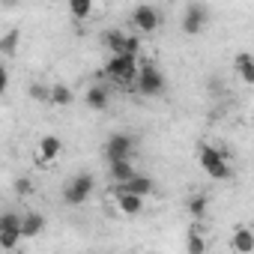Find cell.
I'll use <instances>...</instances> for the list:
<instances>
[{
    "label": "cell",
    "instance_id": "2",
    "mask_svg": "<svg viewBox=\"0 0 254 254\" xmlns=\"http://www.w3.org/2000/svg\"><path fill=\"white\" fill-rule=\"evenodd\" d=\"M105 75L120 84V87H132L135 75H138V57L132 54H111V60L105 63Z\"/></svg>",
    "mask_w": 254,
    "mask_h": 254
},
{
    "label": "cell",
    "instance_id": "18",
    "mask_svg": "<svg viewBox=\"0 0 254 254\" xmlns=\"http://www.w3.org/2000/svg\"><path fill=\"white\" fill-rule=\"evenodd\" d=\"M0 233H18L21 236V215L18 212H0Z\"/></svg>",
    "mask_w": 254,
    "mask_h": 254
},
{
    "label": "cell",
    "instance_id": "26",
    "mask_svg": "<svg viewBox=\"0 0 254 254\" xmlns=\"http://www.w3.org/2000/svg\"><path fill=\"white\" fill-rule=\"evenodd\" d=\"M18 242H21L18 233H0V248H15Z\"/></svg>",
    "mask_w": 254,
    "mask_h": 254
},
{
    "label": "cell",
    "instance_id": "16",
    "mask_svg": "<svg viewBox=\"0 0 254 254\" xmlns=\"http://www.w3.org/2000/svg\"><path fill=\"white\" fill-rule=\"evenodd\" d=\"M72 87H66V84H51L48 87V102L51 105H57V108H66V105H72Z\"/></svg>",
    "mask_w": 254,
    "mask_h": 254
},
{
    "label": "cell",
    "instance_id": "7",
    "mask_svg": "<svg viewBox=\"0 0 254 254\" xmlns=\"http://www.w3.org/2000/svg\"><path fill=\"white\" fill-rule=\"evenodd\" d=\"M206 24H209V9L203 3H189V9L183 12V33L197 36L206 30Z\"/></svg>",
    "mask_w": 254,
    "mask_h": 254
},
{
    "label": "cell",
    "instance_id": "27",
    "mask_svg": "<svg viewBox=\"0 0 254 254\" xmlns=\"http://www.w3.org/2000/svg\"><path fill=\"white\" fill-rule=\"evenodd\" d=\"M6 87H9V72H6V66L0 63V96L6 93Z\"/></svg>",
    "mask_w": 254,
    "mask_h": 254
},
{
    "label": "cell",
    "instance_id": "1",
    "mask_svg": "<svg viewBox=\"0 0 254 254\" xmlns=\"http://www.w3.org/2000/svg\"><path fill=\"white\" fill-rule=\"evenodd\" d=\"M132 87H135L141 96L153 99V96H162V93H165L168 81H165V75H162V69H159L156 63L144 60V63H138V75H135V84H132Z\"/></svg>",
    "mask_w": 254,
    "mask_h": 254
},
{
    "label": "cell",
    "instance_id": "23",
    "mask_svg": "<svg viewBox=\"0 0 254 254\" xmlns=\"http://www.w3.org/2000/svg\"><path fill=\"white\" fill-rule=\"evenodd\" d=\"M120 54L141 57V39H138V36H126V39H123V51H120Z\"/></svg>",
    "mask_w": 254,
    "mask_h": 254
},
{
    "label": "cell",
    "instance_id": "28",
    "mask_svg": "<svg viewBox=\"0 0 254 254\" xmlns=\"http://www.w3.org/2000/svg\"><path fill=\"white\" fill-rule=\"evenodd\" d=\"M0 3H3V6H18L21 0H0Z\"/></svg>",
    "mask_w": 254,
    "mask_h": 254
},
{
    "label": "cell",
    "instance_id": "19",
    "mask_svg": "<svg viewBox=\"0 0 254 254\" xmlns=\"http://www.w3.org/2000/svg\"><path fill=\"white\" fill-rule=\"evenodd\" d=\"M123 39H126L123 30H105V33H102V42H105V48H108L111 54H120V51H123Z\"/></svg>",
    "mask_w": 254,
    "mask_h": 254
},
{
    "label": "cell",
    "instance_id": "6",
    "mask_svg": "<svg viewBox=\"0 0 254 254\" xmlns=\"http://www.w3.org/2000/svg\"><path fill=\"white\" fill-rule=\"evenodd\" d=\"M162 21H165L162 12L156 6H150V3H141V6L132 9V27L141 30V33H156L162 27Z\"/></svg>",
    "mask_w": 254,
    "mask_h": 254
},
{
    "label": "cell",
    "instance_id": "13",
    "mask_svg": "<svg viewBox=\"0 0 254 254\" xmlns=\"http://www.w3.org/2000/svg\"><path fill=\"white\" fill-rule=\"evenodd\" d=\"M42 230H45V215H39V212L21 215V239H33V236H39Z\"/></svg>",
    "mask_w": 254,
    "mask_h": 254
},
{
    "label": "cell",
    "instance_id": "20",
    "mask_svg": "<svg viewBox=\"0 0 254 254\" xmlns=\"http://www.w3.org/2000/svg\"><path fill=\"white\" fill-rule=\"evenodd\" d=\"M206 209H209V197L206 194H194L191 200H189V215L191 218H206Z\"/></svg>",
    "mask_w": 254,
    "mask_h": 254
},
{
    "label": "cell",
    "instance_id": "22",
    "mask_svg": "<svg viewBox=\"0 0 254 254\" xmlns=\"http://www.w3.org/2000/svg\"><path fill=\"white\" fill-rule=\"evenodd\" d=\"M69 12H72L78 21L90 18V12H93V0H69Z\"/></svg>",
    "mask_w": 254,
    "mask_h": 254
},
{
    "label": "cell",
    "instance_id": "21",
    "mask_svg": "<svg viewBox=\"0 0 254 254\" xmlns=\"http://www.w3.org/2000/svg\"><path fill=\"white\" fill-rule=\"evenodd\" d=\"M200 230H203L200 224H194V227L189 230V245H186L189 254H203V251H206V239H200Z\"/></svg>",
    "mask_w": 254,
    "mask_h": 254
},
{
    "label": "cell",
    "instance_id": "14",
    "mask_svg": "<svg viewBox=\"0 0 254 254\" xmlns=\"http://www.w3.org/2000/svg\"><path fill=\"white\" fill-rule=\"evenodd\" d=\"M230 248H233L236 254H251V251H254V233H251L248 227H236Z\"/></svg>",
    "mask_w": 254,
    "mask_h": 254
},
{
    "label": "cell",
    "instance_id": "3",
    "mask_svg": "<svg viewBox=\"0 0 254 254\" xmlns=\"http://www.w3.org/2000/svg\"><path fill=\"white\" fill-rule=\"evenodd\" d=\"M197 162H200V168H203V171H206L212 180H227V177H230L227 156H224L221 150L209 147V144H203V147H200V153H197Z\"/></svg>",
    "mask_w": 254,
    "mask_h": 254
},
{
    "label": "cell",
    "instance_id": "9",
    "mask_svg": "<svg viewBox=\"0 0 254 254\" xmlns=\"http://www.w3.org/2000/svg\"><path fill=\"white\" fill-rule=\"evenodd\" d=\"M117 189H123V191H132V194H141V197H147V194H153V189H156V183L150 180V177H144V174H132L126 183H120Z\"/></svg>",
    "mask_w": 254,
    "mask_h": 254
},
{
    "label": "cell",
    "instance_id": "17",
    "mask_svg": "<svg viewBox=\"0 0 254 254\" xmlns=\"http://www.w3.org/2000/svg\"><path fill=\"white\" fill-rule=\"evenodd\" d=\"M18 42H21V30H18V27L6 30L3 36H0V54H3V57H15Z\"/></svg>",
    "mask_w": 254,
    "mask_h": 254
},
{
    "label": "cell",
    "instance_id": "12",
    "mask_svg": "<svg viewBox=\"0 0 254 254\" xmlns=\"http://www.w3.org/2000/svg\"><path fill=\"white\" fill-rule=\"evenodd\" d=\"M135 174V165H132V159H117V162H108V180L114 183V186H120V183H126Z\"/></svg>",
    "mask_w": 254,
    "mask_h": 254
},
{
    "label": "cell",
    "instance_id": "8",
    "mask_svg": "<svg viewBox=\"0 0 254 254\" xmlns=\"http://www.w3.org/2000/svg\"><path fill=\"white\" fill-rule=\"evenodd\" d=\"M60 153H63V141H60L57 135H42V138H39L36 156H39V162H42V165H51Z\"/></svg>",
    "mask_w": 254,
    "mask_h": 254
},
{
    "label": "cell",
    "instance_id": "15",
    "mask_svg": "<svg viewBox=\"0 0 254 254\" xmlns=\"http://www.w3.org/2000/svg\"><path fill=\"white\" fill-rule=\"evenodd\" d=\"M233 66H236V72H239V78H242V84H254V57H251L248 51H242V54H236V60H233Z\"/></svg>",
    "mask_w": 254,
    "mask_h": 254
},
{
    "label": "cell",
    "instance_id": "4",
    "mask_svg": "<svg viewBox=\"0 0 254 254\" xmlns=\"http://www.w3.org/2000/svg\"><path fill=\"white\" fill-rule=\"evenodd\" d=\"M93 186H96L93 174H75V177L63 186V203H69V206L87 203V197L93 194Z\"/></svg>",
    "mask_w": 254,
    "mask_h": 254
},
{
    "label": "cell",
    "instance_id": "11",
    "mask_svg": "<svg viewBox=\"0 0 254 254\" xmlns=\"http://www.w3.org/2000/svg\"><path fill=\"white\" fill-rule=\"evenodd\" d=\"M117 209H120L123 215H138V212L144 209V197H141V194H132V191L117 189Z\"/></svg>",
    "mask_w": 254,
    "mask_h": 254
},
{
    "label": "cell",
    "instance_id": "5",
    "mask_svg": "<svg viewBox=\"0 0 254 254\" xmlns=\"http://www.w3.org/2000/svg\"><path fill=\"white\" fill-rule=\"evenodd\" d=\"M138 150V141L126 132H114L108 141H105V159L108 162H117V159H132V153Z\"/></svg>",
    "mask_w": 254,
    "mask_h": 254
},
{
    "label": "cell",
    "instance_id": "24",
    "mask_svg": "<svg viewBox=\"0 0 254 254\" xmlns=\"http://www.w3.org/2000/svg\"><path fill=\"white\" fill-rule=\"evenodd\" d=\"M30 99H36V102H48V84H30Z\"/></svg>",
    "mask_w": 254,
    "mask_h": 254
},
{
    "label": "cell",
    "instance_id": "10",
    "mask_svg": "<svg viewBox=\"0 0 254 254\" xmlns=\"http://www.w3.org/2000/svg\"><path fill=\"white\" fill-rule=\"evenodd\" d=\"M84 102H87L90 111H105V108L111 105V90H108L105 84H93V87H87Z\"/></svg>",
    "mask_w": 254,
    "mask_h": 254
},
{
    "label": "cell",
    "instance_id": "25",
    "mask_svg": "<svg viewBox=\"0 0 254 254\" xmlns=\"http://www.w3.org/2000/svg\"><path fill=\"white\" fill-rule=\"evenodd\" d=\"M33 191V183L27 180V177H21V180H15V194H21V197H27Z\"/></svg>",
    "mask_w": 254,
    "mask_h": 254
}]
</instances>
